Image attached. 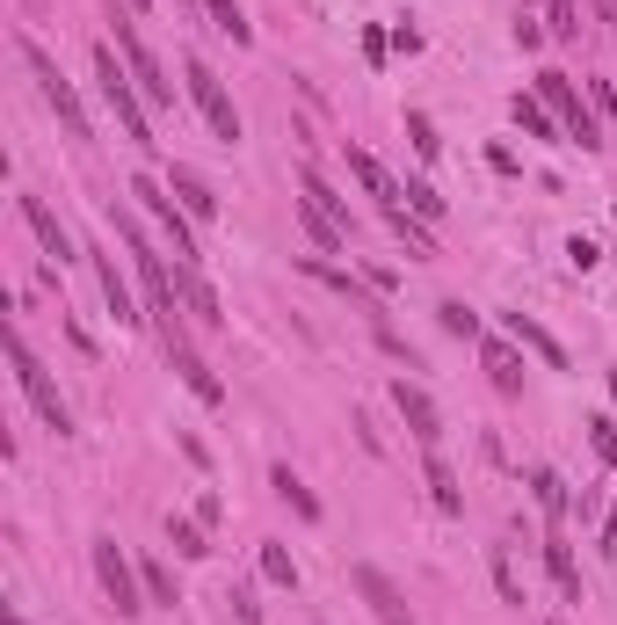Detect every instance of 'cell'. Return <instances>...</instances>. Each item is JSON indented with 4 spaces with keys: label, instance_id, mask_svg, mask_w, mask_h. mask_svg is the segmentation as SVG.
<instances>
[{
    "label": "cell",
    "instance_id": "obj_32",
    "mask_svg": "<svg viewBox=\"0 0 617 625\" xmlns=\"http://www.w3.org/2000/svg\"><path fill=\"white\" fill-rule=\"evenodd\" d=\"M589 444H595L603 465H617V422H610V414H595V422H589Z\"/></svg>",
    "mask_w": 617,
    "mask_h": 625
},
{
    "label": "cell",
    "instance_id": "obj_19",
    "mask_svg": "<svg viewBox=\"0 0 617 625\" xmlns=\"http://www.w3.org/2000/svg\"><path fill=\"white\" fill-rule=\"evenodd\" d=\"M23 218H29V233H37V241H44L51 255H59V263H66L73 241H66V226H59V212H51L44 196H23Z\"/></svg>",
    "mask_w": 617,
    "mask_h": 625
},
{
    "label": "cell",
    "instance_id": "obj_20",
    "mask_svg": "<svg viewBox=\"0 0 617 625\" xmlns=\"http://www.w3.org/2000/svg\"><path fill=\"white\" fill-rule=\"evenodd\" d=\"M530 495H538V509H545V524H552V531L567 524L574 495H567V481H560V473H552V465H538V473H530Z\"/></svg>",
    "mask_w": 617,
    "mask_h": 625
},
{
    "label": "cell",
    "instance_id": "obj_39",
    "mask_svg": "<svg viewBox=\"0 0 617 625\" xmlns=\"http://www.w3.org/2000/svg\"><path fill=\"white\" fill-rule=\"evenodd\" d=\"M603 553L617 560V509H610V516H603Z\"/></svg>",
    "mask_w": 617,
    "mask_h": 625
},
{
    "label": "cell",
    "instance_id": "obj_38",
    "mask_svg": "<svg viewBox=\"0 0 617 625\" xmlns=\"http://www.w3.org/2000/svg\"><path fill=\"white\" fill-rule=\"evenodd\" d=\"M516 44H523V51H538V44H545V29L530 23V15H516Z\"/></svg>",
    "mask_w": 617,
    "mask_h": 625
},
{
    "label": "cell",
    "instance_id": "obj_42",
    "mask_svg": "<svg viewBox=\"0 0 617 625\" xmlns=\"http://www.w3.org/2000/svg\"><path fill=\"white\" fill-rule=\"evenodd\" d=\"M29 8H44V0H29Z\"/></svg>",
    "mask_w": 617,
    "mask_h": 625
},
{
    "label": "cell",
    "instance_id": "obj_31",
    "mask_svg": "<svg viewBox=\"0 0 617 625\" xmlns=\"http://www.w3.org/2000/svg\"><path fill=\"white\" fill-rule=\"evenodd\" d=\"M545 29H552V37H581V15H574V0H545Z\"/></svg>",
    "mask_w": 617,
    "mask_h": 625
},
{
    "label": "cell",
    "instance_id": "obj_5",
    "mask_svg": "<svg viewBox=\"0 0 617 625\" xmlns=\"http://www.w3.org/2000/svg\"><path fill=\"white\" fill-rule=\"evenodd\" d=\"M95 582H102V597H110L117 618H139L145 611V582H139V567L124 560L117 538H95Z\"/></svg>",
    "mask_w": 617,
    "mask_h": 625
},
{
    "label": "cell",
    "instance_id": "obj_29",
    "mask_svg": "<svg viewBox=\"0 0 617 625\" xmlns=\"http://www.w3.org/2000/svg\"><path fill=\"white\" fill-rule=\"evenodd\" d=\"M436 312H444V328H451V335H465V342H479V312H473V306H465V298H444V306H436Z\"/></svg>",
    "mask_w": 617,
    "mask_h": 625
},
{
    "label": "cell",
    "instance_id": "obj_15",
    "mask_svg": "<svg viewBox=\"0 0 617 625\" xmlns=\"http://www.w3.org/2000/svg\"><path fill=\"white\" fill-rule=\"evenodd\" d=\"M167 190H175V204H182L190 218H204V226L218 218V190H211L196 168H182V161H175V168H167Z\"/></svg>",
    "mask_w": 617,
    "mask_h": 625
},
{
    "label": "cell",
    "instance_id": "obj_6",
    "mask_svg": "<svg viewBox=\"0 0 617 625\" xmlns=\"http://www.w3.org/2000/svg\"><path fill=\"white\" fill-rule=\"evenodd\" d=\"M23 66L37 73V88H44V102L59 110V124H66L73 139H88V110H80V95H73V80L59 66H51V51L37 44V37H23Z\"/></svg>",
    "mask_w": 617,
    "mask_h": 625
},
{
    "label": "cell",
    "instance_id": "obj_28",
    "mask_svg": "<svg viewBox=\"0 0 617 625\" xmlns=\"http://www.w3.org/2000/svg\"><path fill=\"white\" fill-rule=\"evenodd\" d=\"M385 226H393V233L407 241V255H436V233H428V226H414L407 212H385Z\"/></svg>",
    "mask_w": 617,
    "mask_h": 625
},
{
    "label": "cell",
    "instance_id": "obj_40",
    "mask_svg": "<svg viewBox=\"0 0 617 625\" xmlns=\"http://www.w3.org/2000/svg\"><path fill=\"white\" fill-rule=\"evenodd\" d=\"M124 8H131V15H145V0H124Z\"/></svg>",
    "mask_w": 617,
    "mask_h": 625
},
{
    "label": "cell",
    "instance_id": "obj_25",
    "mask_svg": "<svg viewBox=\"0 0 617 625\" xmlns=\"http://www.w3.org/2000/svg\"><path fill=\"white\" fill-rule=\"evenodd\" d=\"M139 582H145V603H160V611L182 603V589H175V575H167L160 560H139Z\"/></svg>",
    "mask_w": 617,
    "mask_h": 625
},
{
    "label": "cell",
    "instance_id": "obj_9",
    "mask_svg": "<svg viewBox=\"0 0 617 625\" xmlns=\"http://www.w3.org/2000/svg\"><path fill=\"white\" fill-rule=\"evenodd\" d=\"M349 589H357V597L378 611V625H414V611H407V597H400V582L385 575V567L357 560V567H349Z\"/></svg>",
    "mask_w": 617,
    "mask_h": 625
},
{
    "label": "cell",
    "instance_id": "obj_33",
    "mask_svg": "<svg viewBox=\"0 0 617 625\" xmlns=\"http://www.w3.org/2000/svg\"><path fill=\"white\" fill-rule=\"evenodd\" d=\"M494 589H501V603H516V611H523V582H516V567H509L501 546H494Z\"/></svg>",
    "mask_w": 617,
    "mask_h": 625
},
{
    "label": "cell",
    "instance_id": "obj_26",
    "mask_svg": "<svg viewBox=\"0 0 617 625\" xmlns=\"http://www.w3.org/2000/svg\"><path fill=\"white\" fill-rule=\"evenodd\" d=\"M204 15H211L218 37H233V44H247L255 29H247V15H240V0H204Z\"/></svg>",
    "mask_w": 617,
    "mask_h": 625
},
{
    "label": "cell",
    "instance_id": "obj_30",
    "mask_svg": "<svg viewBox=\"0 0 617 625\" xmlns=\"http://www.w3.org/2000/svg\"><path fill=\"white\" fill-rule=\"evenodd\" d=\"M407 139H414V153H422V161H436V153H444V139H436V124H428L422 110H407Z\"/></svg>",
    "mask_w": 617,
    "mask_h": 625
},
{
    "label": "cell",
    "instance_id": "obj_35",
    "mask_svg": "<svg viewBox=\"0 0 617 625\" xmlns=\"http://www.w3.org/2000/svg\"><path fill=\"white\" fill-rule=\"evenodd\" d=\"M567 263H574V269H595V263H603V247H595V241H581V233H574V241H567Z\"/></svg>",
    "mask_w": 617,
    "mask_h": 625
},
{
    "label": "cell",
    "instance_id": "obj_10",
    "mask_svg": "<svg viewBox=\"0 0 617 625\" xmlns=\"http://www.w3.org/2000/svg\"><path fill=\"white\" fill-rule=\"evenodd\" d=\"M393 408H400V422L414 430V444H422V451H436V444H444V414H436V400H428L414 379H393Z\"/></svg>",
    "mask_w": 617,
    "mask_h": 625
},
{
    "label": "cell",
    "instance_id": "obj_18",
    "mask_svg": "<svg viewBox=\"0 0 617 625\" xmlns=\"http://www.w3.org/2000/svg\"><path fill=\"white\" fill-rule=\"evenodd\" d=\"M501 328H509V342H516V349H538V357H545L552 371H567V349H560V342H552L545 328H538V320H530V312H509V320H501Z\"/></svg>",
    "mask_w": 617,
    "mask_h": 625
},
{
    "label": "cell",
    "instance_id": "obj_43",
    "mask_svg": "<svg viewBox=\"0 0 617 625\" xmlns=\"http://www.w3.org/2000/svg\"><path fill=\"white\" fill-rule=\"evenodd\" d=\"M610 15H617V0H610Z\"/></svg>",
    "mask_w": 617,
    "mask_h": 625
},
{
    "label": "cell",
    "instance_id": "obj_27",
    "mask_svg": "<svg viewBox=\"0 0 617 625\" xmlns=\"http://www.w3.org/2000/svg\"><path fill=\"white\" fill-rule=\"evenodd\" d=\"M261 582H277V589H298V560L284 546H261Z\"/></svg>",
    "mask_w": 617,
    "mask_h": 625
},
{
    "label": "cell",
    "instance_id": "obj_21",
    "mask_svg": "<svg viewBox=\"0 0 617 625\" xmlns=\"http://www.w3.org/2000/svg\"><path fill=\"white\" fill-rule=\"evenodd\" d=\"M545 567H552V582H560V597L581 603V567H574V546L560 531H545Z\"/></svg>",
    "mask_w": 617,
    "mask_h": 625
},
{
    "label": "cell",
    "instance_id": "obj_45",
    "mask_svg": "<svg viewBox=\"0 0 617 625\" xmlns=\"http://www.w3.org/2000/svg\"><path fill=\"white\" fill-rule=\"evenodd\" d=\"M523 8H530V0H523Z\"/></svg>",
    "mask_w": 617,
    "mask_h": 625
},
{
    "label": "cell",
    "instance_id": "obj_14",
    "mask_svg": "<svg viewBox=\"0 0 617 625\" xmlns=\"http://www.w3.org/2000/svg\"><path fill=\"white\" fill-rule=\"evenodd\" d=\"M88 255H95V277H102V298H110V312H117V328H139L145 312H139V298H131V284H124L117 255H102V247H88Z\"/></svg>",
    "mask_w": 617,
    "mask_h": 625
},
{
    "label": "cell",
    "instance_id": "obj_12",
    "mask_svg": "<svg viewBox=\"0 0 617 625\" xmlns=\"http://www.w3.org/2000/svg\"><path fill=\"white\" fill-rule=\"evenodd\" d=\"M167 363H175V371H182V385H190L196 400H204V408H226V385H218V371L204 357H196L190 342H175V349H167Z\"/></svg>",
    "mask_w": 617,
    "mask_h": 625
},
{
    "label": "cell",
    "instance_id": "obj_3",
    "mask_svg": "<svg viewBox=\"0 0 617 625\" xmlns=\"http://www.w3.org/2000/svg\"><path fill=\"white\" fill-rule=\"evenodd\" d=\"M8 363H15V385H23L29 393V408L44 414V430H59V436H73V408L66 400H59V385H51V371L37 357H29V342L15 335V328H8Z\"/></svg>",
    "mask_w": 617,
    "mask_h": 625
},
{
    "label": "cell",
    "instance_id": "obj_22",
    "mask_svg": "<svg viewBox=\"0 0 617 625\" xmlns=\"http://www.w3.org/2000/svg\"><path fill=\"white\" fill-rule=\"evenodd\" d=\"M509 117H516L523 139H560V117H552L538 95H516V102H509Z\"/></svg>",
    "mask_w": 617,
    "mask_h": 625
},
{
    "label": "cell",
    "instance_id": "obj_8",
    "mask_svg": "<svg viewBox=\"0 0 617 625\" xmlns=\"http://www.w3.org/2000/svg\"><path fill=\"white\" fill-rule=\"evenodd\" d=\"M131 196H139L145 212L175 233V255H182V263H196V233H190V212L175 204V190H167V182H153V175H131Z\"/></svg>",
    "mask_w": 617,
    "mask_h": 625
},
{
    "label": "cell",
    "instance_id": "obj_13",
    "mask_svg": "<svg viewBox=\"0 0 617 625\" xmlns=\"http://www.w3.org/2000/svg\"><path fill=\"white\" fill-rule=\"evenodd\" d=\"M349 175H357V182H363V196H371V204H378V212H400L407 182H393V175H385L378 161H371V153H363V145H349Z\"/></svg>",
    "mask_w": 617,
    "mask_h": 625
},
{
    "label": "cell",
    "instance_id": "obj_4",
    "mask_svg": "<svg viewBox=\"0 0 617 625\" xmlns=\"http://www.w3.org/2000/svg\"><path fill=\"white\" fill-rule=\"evenodd\" d=\"M182 80H190V102L204 110V124H211V139L240 145V110H233V95H226V80H218L204 59H182Z\"/></svg>",
    "mask_w": 617,
    "mask_h": 625
},
{
    "label": "cell",
    "instance_id": "obj_1",
    "mask_svg": "<svg viewBox=\"0 0 617 625\" xmlns=\"http://www.w3.org/2000/svg\"><path fill=\"white\" fill-rule=\"evenodd\" d=\"M95 80H102V102L117 110L124 139H131V145H153V124H145V95H139V80H131V66H124V51H117V44H95Z\"/></svg>",
    "mask_w": 617,
    "mask_h": 625
},
{
    "label": "cell",
    "instance_id": "obj_44",
    "mask_svg": "<svg viewBox=\"0 0 617 625\" xmlns=\"http://www.w3.org/2000/svg\"><path fill=\"white\" fill-rule=\"evenodd\" d=\"M552 625H567V618H552Z\"/></svg>",
    "mask_w": 617,
    "mask_h": 625
},
{
    "label": "cell",
    "instance_id": "obj_17",
    "mask_svg": "<svg viewBox=\"0 0 617 625\" xmlns=\"http://www.w3.org/2000/svg\"><path fill=\"white\" fill-rule=\"evenodd\" d=\"M175 284H182V306H190V320H196V328H226V312H218L211 284L196 277V263H182V269H175Z\"/></svg>",
    "mask_w": 617,
    "mask_h": 625
},
{
    "label": "cell",
    "instance_id": "obj_24",
    "mask_svg": "<svg viewBox=\"0 0 617 625\" xmlns=\"http://www.w3.org/2000/svg\"><path fill=\"white\" fill-rule=\"evenodd\" d=\"M167 546H175L182 560H204V553H211V538H204V524H196V516H167Z\"/></svg>",
    "mask_w": 617,
    "mask_h": 625
},
{
    "label": "cell",
    "instance_id": "obj_37",
    "mask_svg": "<svg viewBox=\"0 0 617 625\" xmlns=\"http://www.w3.org/2000/svg\"><path fill=\"white\" fill-rule=\"evenodd\" d=\"M589 102H595V117H610V110H617V88H610V80H595Z\"/></svg>",
    "mask_w": 617,
    "mask_h": 625
},
{
    "label": "cell",
    "instance_id": "obj_2",
    "mask_svg": "<svg viewBox=\"0 0 617 625\" xmlns=\"http://www.w3.org/2000/svg\"><path fill=\"white\" fill-rule=\"evenodd\" d=\"M538 102H545L552 117H560V131H567V145H581V153H595L603 145V124H595V110L581 95H574V80L560 66H545L538 73Z\"/></svg>",
    "mask_w": 617,
    "mask_h": 625
},
{
    "label": "cell",
    "instance_id": "obj_36",
    "mask_svg": "<svg viewBox=\"0 0 617 625\" xmlns=\"http://www.w3.org/2000/svg\"><path fill=\"white\" fill-rule=\"evenodd\" d=\"M190 516H196V524H204V531H211L218 516H226V502H218V495H196V509H190Z\"/></svg>",
    "mask_w": 617,
    "mask_h": 625
},
{
    "label": "cell",
    "instance_id": "obj_41",
    "mask_svg": "<svg viewBox=\"0 0 617 625\" xmlns=\"http://www.w3.org/2000/svg\"><path fill=\"white\" fill-rule=\"evenodd\" d=\"M610 400H617V371H610Z\"/></svg>",
    "mask_w": 617,
    "mask_h": 625
},
{
    "label": "cell",
    "instance_id": "obj_11",
    "mask_svg": "<svg viewBox=\"0 0 617 625\" xmlns=\"http://www.w3.org/2000/svg\"><path fill=\"white\" fill-rule=\"evenodd\" d=\"M479 371H487V385L501 400H523V357L509 335H479Z\"/></svg>",
    "mask_w": 617,
    "mask_h": 625
},
{
    "label": "cell",
    "instance_id": "obj_23",
    "mask_svg": "<svg viewBox=\"0 0 617 625\" xmlns=\"http://www.w3.org/2000/svg\"><path fill=\"white\" fill-rule=\"evenodd\" d=\"M269 487H277V502H291L298 516H306V524H320V495H312V487L298 481L291 465H277V473H269Z\"/></svg>",
    "mask_w": 617,
    "mask_h": 625
},
{
    "label": "cell",
    "instance_id": "obj_34",
    "mask_svg": "<svg viewBox=\"0 0 617 625\" xmlns=\"http://www.w3.org/2000/svg\"><path fill=\"white\" fill-rule=\"evenodd\" d=\"M407 204H414L422 218H444V196L428 190V182H407Z\"/></svg>",
    "mask_w": 617,
    "mask_h": 625
},
{
    "label": "cell",
    "instance_id": "obj_7",
    "mask_svg": "<svg viewBox=\"0 0 617 625\" xmlns=\"http://www.w3.org/2000/svg\"><path fill=\"white\" fill-rule=\"evenodd\" d=\"M117 51H124V66H131V80H139V95H145V102H175V88H167L160 59L139 44V15H131V8L117 15Z\"/></svg>",
    "mask_w": 617,
    "mask_h": 625
},
{
    "label": "cell",
    "instance_id": "obj_16",
    "mask_svg": "<svg viewBox=\"0 0 617 625\" xmlns=\"http://www.w3.org/2000/svg\"><path fill=\"white\" fill-rule=\"evenodd\" d=\"M422 481H428V502L444 509V516H465V487H458V473L444 465V451L422 458Z\"/></svg>",
    "mask_w": 617,
    "mask_h": 625
}]
</instances>
